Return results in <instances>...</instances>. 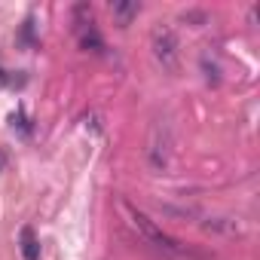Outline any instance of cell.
Here are the masks:
<instances>
[{
    "label": "cell",
    "instance_id": "cell-1",
    "mask_svg": "<svg viewBox=\"0 0 260 260\" xmlns=\"http://www.w3.org/2000/svg\"><path fill=\"white\" fill-rule=\"evenodd\" d=\"M122 211L128 214V223H132L135 230H138V236L147 242V245H153L156 251H162V254H169V257H187V251L169 236V233H162V226H156L144 211H138V208H132L128 202H122Z\"/></svg>",
    "mask_w": 260,
    "mask_h": 260
},
{
    "label": "cell",
    "instance_id": "cell-2",
    "mask_svg": "<svg viewBox=\"0 0 260 260\" xmlns=\"http://www.w3.org/2000/svg\"><path fill=\"white\" fill-rule=\"evenodd\" d=\"M150 52L156 58V64L169 74H178L181 68V43H178V34L172 31V25L166 22H156L153 31H150Z\"/></svg>",
    "mask_w": 260,
    "mask_h": 260
},
{
    "label": "cell",
    "instance_id": "cell-3",
    "mask_svg": "<svg viewBox=\"0 0 260 260\" xmlns=\"http://www.w3.org/2000/svg\"><path fill=\"white\" fill-rule=\"evenodd\" d=\"M169 156H172V135H169V125H166V122H156L153 132H150V144H147L150 169H153V172H162V169L169 166Z\"/></svg>",
    "mask_w": 260,
    "mask_h": 260
},
{
    "label": "cell",
    "instance_id": "cell-4",
    "mask_svg": "<svg viewBox=\"0 0 260 260\" xmlns=\"http://www.w3.org/2000/svg\"><path fill=\"white\" fill-rule=\"evenodd\" d=\"M141 13V4L138 0H113L110 4V16H113V22L119 25V28H125V25H132V19Z\"/></svg>",
    "mask_w": 260,
    "mask_h": 260
},
{
    "label": "cell",
    "instance_id": "cell-5",
    "mask_svg": "<svg viewBox=\"0 0 260 260\" xmlns=\"http://www.w3.org/2000/svg\"><path fill=\"white\" fill-rule=\"evenodd\" d=\"M19 251H22L25 260H40V242H37V236H34L31 226H22V233H19Z\"/></svg>",
    "mask_w": 260,
    "mask_h": 260
},
{
    "label": "cell",
    "instance_id": "cell-6",
    "mask_svg": "<svg viewBox=\"0 0 260 260\" xmlns=\"http://www.w3.org/2000/svg\"><path fill=\"white\" fill-rule=\"evenodd\" d=\"M80 46H83L86 52H101V49H104V40L98 37V31H95L92 25H89V28L83 25V31H80Z\"/></svg>",
    "mask_w": 260,
    "mask_h": 260
}]
</instances>
